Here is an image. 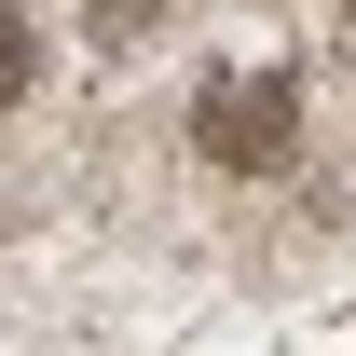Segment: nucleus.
Wrapping results in <instances>:
<instances>
[{
    "label": "nucleus",
    "mask_w": 356,
    "mask_h": 356,
    "mask_svg": "<svg viewBox=\"0 0 356 356\" xmlns=\"http://www.w3.org/2000/svg\"><path fill=\"white\" fill-rule=\"evenodd\" d=\"M288 137H302V96H288V83H206V96H192V151L233 165V178H274Z\"/></svg>",
    "instance_id": "obj_1"
},
{
    "label": "nucleus",
    "mask_w": 356,
    "mask_h": 356,
    "mask_svg": "<svg viewBox=\"0 0 356 356\" xmlns=\"http://www.w3.org/2000/svg\"><path fill=\"white\" fill-rule=\"evenodd\" d=\"M28 69H42V42H28V14H14V0H0V110H14V96H28Z\"/></svg>",
    "instance_id": "obj_2"
},
{
    "label": "nucleus",
    "mask_w": 356,
    "mask_h": 356,
    "mask_svg": "<svg viewBox=\"0 0 356 356\" xmlns=\"http://www.w3.org/2000/svg\"><path fill=\"white\" fill-rule=\"evenodd\" d=\"M343 14H356V0H343Z\"/></svg>",
    "instance_id": "obj_3"
}]
</instances>
